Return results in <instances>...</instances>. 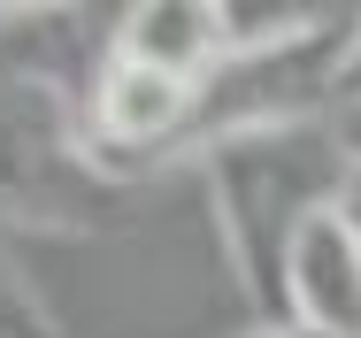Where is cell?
Returning <instances> with one entry per match:
<instances>
[{
	"label": "cell",
	"instance_id": "obj_1",
	"mask_svg": "<svg viewBox=\"0 0 361 338\" xmlns=\"http://www.w3.org/2000/svg\"><path fill=\"white\" fill-rule=\"evenodd\" d=\"M346 146L331 123H277V131H238L216 138L200 154V185H208V215H216L223 262L238 277L246 308L262 323H285V262L292 239L338 207L346 185Z\"/></svg>",
	"mask_w": 361,
	"mask_h": 338
},
{
	"label": "cell",
	"instance_id": "obj_2",
	"mask_svg": "<svg viewBox=\"0 0 361 338\" xmlns=\"http://www.w3.org/2000/svg\"><path fill=\"white\" fill-rule=\"evenodd\" d=\"M0 215L39 239H108L139 223V185L92 154L85 108L16 69L0 77Z\"/></svg>",
	"mask_w": 361,
	"mask_h": 338
},
{
	"label": "cell",
	"instance_id": "obj_3",
	"mask_svg": "<svg viewBox=\"0 0 361 338\" xmlns=\"http://www.w3.org/2000/svg\"><path fill=\"white\" fill-rule=\"evenodd\" d=\"M361 39V8H315L292 39L254 47V54H223L200 77V123L192 154H208L216 138L238 131H277V123H331L338 116V85Z\"/></svg>",
	"mask_w": 361,
	"mask_h": 338
},
{
	"label": "cell",
	"instance_id": "obj_4",
	"mask_svg": "<svg viewBox=\"0 0 361 338\" xmlns=\"http://www.w3.org/2000/svg\"><path fill=\"white\" fill-rule=\"evenodd\" d=\"M285 323H307L323 338H361V246L338 223V207H323L285 262Z\"/></svg>",
	"mask_w": 361,
	"mask_h": 338
},
{
	"label": "cell",
	"instance_id": "obj_5",
	"mask_svg": "<svg viewBox=\"0 0 361 338\" xmlns=\"http://www.w3.org/2000/svg\"><path fill=\"white\" fill-rule=\"evenodd\" d=\"M116 54L139 62V69H161V77L200 85V77L223 62L216 0H139V8H123V16H116Z\"/></svg>",
	"mask_w": 361,
	"mask_h": 338
},
{
	"label": "cell",
	"instance_id": "obj_6",
	"mask_svg": "<svg viewBox=\"0 0 361 338\" xmlns=\"http://www.w3.org/2000/svg\"><path fill=\"white\" fill-rule=\"evenodd\" d=\"M0 338H62L54 315H47V300L31 292V277L16 270L8 254H0Z\"/></svg>",
	"mask_w": 361,
	"mask_h": 338
},
{
	"label": "cell",
	"instance_id": "obj_7",
	"mask_svg": "<svg viewBox=\"0 0 361 338\" xmlns=\"http://www.w3.org/2000/svg\"><path fill=\"white\" fill-rule=\"evenodd\" d=\"M338 223L354 231V246H361V162L346 169V185H338Z\"/></svg>",
	"mask_w": 361,
	"mask_h": 338
},
{
	"label": "cell",
	"instance_id": "obj_8",
	"mask_svg": "<svg viewBox=\"0 0 361 338\" xmlns=\"http://www.w3.org/2000/svg\"><path fill=\"white\" fill-rule=\"evenodd\" d=\"M331 131H338V146H346V162H361V100L331 116Z\"/></svg>",
	"mask_w": 361,
	"mask_h": 338
},
{
	"label": "cell",
	"instance_id": "obj_9",
	"mask_svg": "<svg viewBox=\"0 0 361 338\" xmlns=\"http://www.w3.org/2000/svg\"><path fill=\"white\" fill-rule=\"evenodd\" d=\"M361 100V39H354V62H346V85H338V108H354Z\"/></svg>",
	"mask_w": 361,
	"mask_h": 338
},
{
	"label": "cell",
	"instance_id": "obj_10",
	"mask_svg": "<svg viewBox=\"0 0 361 338\" xmlns=\"http://www.w3.org/2000/svg\"><path fill=\"white\" fill-rule=\"evenodd\" d=\"M246 338H323V331H307V323H254Z\"/></svg>",
	"mask_w": 361,
	"mask_h": 338
}]
</instances>
